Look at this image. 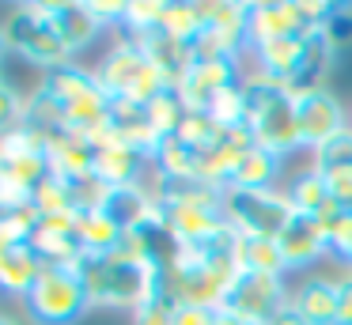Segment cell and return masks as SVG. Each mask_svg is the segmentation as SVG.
I'll list each match as a JSON object with an SVG mask.
<instances>
[{
	"label": "cell",
	"instance_id": "6da1fadb",
	"mask_svg": "<svg viewBox=\"0 0 352 325\" xmlns=\"http://www.w3.org/2000/svg\"><path fill=\"white\" fill-rule=\"evenodd\" d=\"M155 193L170 246H197L231 227L223 212V189H212L205 181H178V186H155Z\"/></svg>",
	"mask_w": 352,
	"mask_h": 325
},
{
	"label": "cell",
	"instance_id": "7a4b0ae2",
	"mask_svg": "<svg viewBox=\"0 0 352 325\" xmlns=\"http://www.w3.org/2000/svg\"><path fill=\"white\" fill-rule=\"evenodd\" d=\"M246 128L254 133V144L273 151L276 159L292 155L303 148L299 140V121H296V95L280 83L265 80L258 72H246Z\"/></svg>",
	"mask_w": 352,
	"mask_h": 325
},
{
	"label": "cell",
	"instance_id": "3957f363",
	"mask_svg": "<svg viewBox=\"0 0 352 325\" xmlns=\"http://www.w3.org/2000/svg\"><path fill=\"white\" fill-rule=\"evenodd\" d=\"M38 87L61 102L65 128H69V133L95 136L99 128L110 125V106H114V98L102 91L95 68L65 60V65H57V68H50V72L38 76Z\"/></svg>",
	"mask_w": 352,
	"mask_h": 325
},
{
	"label": "cell",
	"instance_id": "277c9868",
	"mask_svg": "<svg viewBox=\"0 0 352 325\" xmlns=\"http://www.w3.org/2000/svg\"><path fill=\"white\" fill-rule=\"evenodd\" d=\"M95 76H99L102 91H107L110 98H118V102L148 106V102H155L160 95L175 91L167 83V76L148 60V53L140 49V42L129 38V34L118 38V42L110 45L107 57H102L99 68H95Z\"/></svg>",
	"mask_w": 352,
	"mask_h": 325
},
{
	"label": "cell",
	"instance_id": "5b68a950",
	"mask_svg": "<svg viewBox=\"0 0 352 325\" xmlns=\"http://www.w3.org/2000/svg\"><path fill=\"white\" fill-rule=\"evenodd\" d=\"M23 310L34 325H72L91 310L80 265H42V276L27 291Z\"/></svg>",
	"mask_w": 352,
	"mask_h": 325
},
{
	"label": "cell",
	"instance_id": "8992f818",
	"mask_svg": "<svg viewBox=\"0 0 352 325\" xmlns=\"http://www.w3.org/2000/svg\"><path fill=\"white\" fill-rule=\"evenodd\" d=\"M4 34H8L12 53H19L23 60L38 65L42 72L72 60L69 45H65L61 30H57L54 8L50 4H19L12 8V15L4 19Z\"/></svg>",
	"mask_w": 352,
	"mask_h": 325
},
{
	"label": "cell",
	"instance_id": "52a82bcc",
	"mask_svg": "<svg viewBox=\"0 0 352 325\" xmlns=\"http://www.w3.org/2000/svg\"><path fill=\"white\" fill-rule=\"evenodd\" d=\"M223 212H228L231 231L261 234V238H276L288 227V219L296 216L284 189H228Z\"/></svg>",
	"mask_w": 352,
	"mask_h": 325
},
{
	"label": "cell",
	"instance_id": "ba28073f",
	"mask_svg": "<svg viewBox=\"0 0 352 325\" xmlns=\"http://www.w3.org/2000/svg\"><path fill=\"white\" fill-rule=\"evenodd\" d=\"M292 291L284 284V272H239L231 287L223 291L220 310L235 317H246L254 325H269V317L280 306H288Z\"/></svg>",
	"mask_w": 352,
	"mask_h": 325
},
{
	"label": "cell",
	"instance_id": "9c48e42d",
	"mask_svg": "<svg viewBox=\"0 0 352 325\" xmlns=\"http://www.w3.org/2000/svg\"><path fill=\"white\" fill-rule=\"evenodd\" d=\"M239 60H243V53H239V57H193L186 80L175 87L178 95H182L186 110L208 113V110H212V102L223 95V91L235 87V83H243L246 68L239 65Z\"/></svg>",
	"mask_w": 352,
	"mask_h": 325
},
{
	"label": "cell",
	"instance_id": "30bf717a",
	"mask_svg": "<svg viewBox=\"0 0 352 325\" xmlns=\"http://www.w3.org/2000/svg\"><path fill=\"white\" fill-rule=\"evenodd\" d=\"M296 121H299V140L303 148H318V144L333 140L337 133L349 128V110L329 87H307L296 91Z\"/></svg>",
	"mask_w": 352,
	"mask_h": 325
},
{
	"label": "cell",
	"instance_id": "8fae6325",
	"mask_svg": "<svg viewBox=\"0 0 352 325\" xmlns=\"http://www.w3.org/2000/svg\"><path fill=\"white\" fill-rule=\"evenodd\" d=\"M91 144H95V174H99L110 189L140 186V181L152 178V159H148L140 148L125 144L122 136H114L110 125L99 128V133L91 136Z\"/></svg>",
	"mask_w": 352,
	"mask_h": 325
},
{
	"label": "cell",
	"instance_id": "7c38bea8",
	"mask_svg": "<svg viewBox=\"0 0 352 325\" xmlns=\"http://www.w3.org/2000/svg\"><path fill=\"white\" fill-rule=\"evenodd\" d=\"M31 249L42 257V265H80L84 246H80V212H57V216H38L27 234Z\"/></svg>",
	"mask_w": 352,
	"mask_h": 325
},
{
	"label": "cell",
	"instance_id": "4fadbf2b",
	"mask_svg": "<svg viewBox=\"0 0 352 325\" xmlns=\"http://www.w3.org/2000/svg\"><path fill=\"white\" fill-rule=\"evenodd\" d=\"M276 249H280L284 272H303L329 254V238H326V231H322V223L314 216H299L296 212V216L288 219V227L276 234Z\"/></svg>",
	"mask_w": 352,
	"mask_h": 325
},
{
	"label": "cell",
	"instance_id": "5bb4252c",
	"mask_svg": "<svg viewBox=\"0 0 352 325\" xmlns=\"http://www.w3.org/2000/svg\"><path fill=\"white\" fill-rule=\"evenodd\" d=\"M311 166L326 178L333 201L352 208V125L344 133H337L333 140L318 144L311 155Z\"/></svg>",
	"mask_w": 352,
	"mask_h": 325
},
{
	"label": "cell",
	"instance_id": "9a60e30c",
	"mask_svg": "<svg viewBox=\"0 0 352 325\" xmlns=\"http://www.w3.org/2000/svg\"><path fill=\"white\" fill-rule=\"evenodd\" d=\"M292 306L307 325H337V276H303L292 287Z\"/></svg>",
	"mask_w": 352,
	"mask_h": 325
},
{
	"label": "cell",
	"instance_id": "2e32d148",
	"mask_svg": "<svg viewBox=\"0 0 352 325\" xmlns=\"http://www.w3.org/2000/svg\"><path fill=\"white\" fill-rule=\"evenodd\" d=\"M38 276H42V257L31 249L27 238L8 249H0V291L4 295H16L23 302Z\"/></svg>",
	"mask_w": 352,
	"mask_h": 325
},
{
	"label": "cell",
	"instance_id": "e0dca14e",
	"mask_svg": "<svg viewBox=\"0 0 352 325\" xmlns=\"http://www.w3.org/2000/svg\"><path fill=\"white\" fill-rule=\"evenodd\" d=\"M137 42H140V49L148 53V60L167 76L170 87H178V83L186 80V72H190V65H193V45L190 42H178V38L163 34V30L144 34V38H137Z\"/></svg>",
	"mask_w": 352,
	"mask_h": 325
},
{
	"label": "cell",
	"instance_id": "ac0fdd59",
	"mask_svg": "<svg viewBox=\"0 0 352 325\" xmlns=\"http://www.w3.org/2000/svg\"><path fill=\"white\" fill-rule=\"evenodd\" d=\"M284 197H288L292 212H299V216H314V219L333 204V193H329L326 178H322L314 166H303V170L292 174V178L284 181Z\"/></svg>",
	"mask_w": 352,
	"mask_h": 325
},
{
	"label": "cell",
	"instance_id": "d6986e66",
	"mask_svg": "<svg viewBox=\"0 0 352 325\" xmlns=\"http://www.w3.org/2000/svg\"><path fill=\"white\" fill-rule=\"evenodd\" d=\"M54 8V19H57V30H61L69 53H80L102 34V19L91 12V4H50Z\"/></svg>",
	"mask_w": 352,
	"mask_h": 325
},
{
	"label": "cell",
	"instance_id": "ffe728a7",
	"mask_svg": "<svg viewBox=\"0 0 352 325\" xmlns=\"http://www.w3.org/2000/svg\"><path fill=\"white\" fill-rule=\"evenodd\" d=\"M280 170H284V159H276L273 151H265V148H250L246 159L239 163L231 189H284Z\"/></svg>",
	"mask_w": 352,
	"mask_h": 325
},
{
	"label": "cell",
	"instance_id": "44dd1931",
	"mask_svg": "<svg viewBox=\"0 0 352 325\" xmlns=\"http://www.w3.org/2000/svg\"><path fill=\"white\" fill-rule=\"evenodd\" d=\"M125 231L107 216V212H80V246L84 257H107L122 246Z\"/></svg>",
	"mask_w": 352,
	"mask_h": 325
},
{
	"label": "cell",
	"instance_id": "7402d4cb",
	"mask_svg": "<svg viewBox=\"0 0 352 325\" xmlns=\"http://www.w3.org/2000/svg\"><path fill=\"white\" fill-rule=\"evenodd\" d=\"M235 265L239 272H284L276 238H261V234L235 231Z\"/></svg>",
	"mask_w": 352,
	"mask_h": 325
},
{
	"label": "cell",
	"instance_id": "603a6c76",
	"mask_svg": "<svg viewBox=\"0 0 352 325\" xmlns=\"http://www.w3.org/2000/svg\"><path fill=\"white\" fill-rule=\"evenodd\" d=\"M163 34L178 38V42H190L205 30V8L201 4H186V0H175V4L163 8Z\"/></svg>",
	"mask_w": 352,
	"mask_h": 325
},
{
	"label": "cell",
	"instance_id": "cb8c5ba5",
	"mask_svg": "<svg viewBox=\"0 0 352 325\" xmlns=\"http://www.w3.org/2000/svg\"><path fill=\"white\" fill-rule=\"evenodd\" d=\"M163 8H167V4H155V0H137V4H129L122 30H125L129 38L155 34V30L163 27Z\"/></svg>",
	"mask_w": 352,
	"mask_h": 325
},
{
	"label": "cell",
	"instance_id": "d4e9b609",
	"mask_svg": "<svg viewBox=\"0 0 352 325\" xmlns=\"http://www.w3.org/2000/svg\"><path fill=\"white\" fill-rule=\"evenodd\" d=\"M23 117H27V95L12 80H4L0 83V136L19 128Z\"/></svg>",
	"mask_w": 352,
	"mask_h": 325
},
{
	"label": "cell",
	"instance_id": "484cf974",
	"mask_svg": "<svg viewBox=\"0 0 352 325\" xmlns=\"http://www.w3.org/2000/svg\"><path fill=\"white\" fill-rule=\"evenodd\" d=\"M178 306H182V302H178L170 291H163L160 299H152L140 310H133V325H175Z\"/></svg>",
	"mask_w": 352,
	"mask_h": 325
},
{
	"label": "cell",
	"instance_id": "4316f807",
	"mask_svg": "<svg viewBox=\"0 0 352 325\" xmlns=\"http://www.w3.org/2000/svg\"><path fill=\"white\" fill-rule=\"evenodd\" d=\"M322 34L329 38V45H333V49H344V45L352 42V8L333 4V12H329V19H326V27H322Z\"/></svg>",
	"mask_w": 352,
	"mask_h": 325
},
{
	"label": "cell",
	"instance_id": "83f0119b",
	"mask_svg": "<svg viewBox=\"0 0 352 325\" xmlns=\"http://www.w3.org/2000/svg\"><path fill=\"white\" fill-rule=\"evenodd\" d=\"M337 325H352V272L337 276Z\"/></svg>",
	"mask_w": 352,
	"mask_h": 325
},
{
	"label": "cell",
	"instance_id": "f1b7e54d",
	"mask_svg": "<svg viewBox=\"0 0 352 325\" xmlns=\"http://www.w3.org/2000/svg\"><path fill=\"white\" fill-rule=\"evenodd\" d=\"M175 325H216V310H208V306H178Z\"/></svg>",
	"mask_w": 352,
	"mask_h": 325
},
{
	"label": "cell",
	"instance_id": "f546056e",
	"mask_svg": "<svg viewBox=\"0 0 352 325\" xmlns=\"http://www.w3.org/2000/svg\"><path fill=\"white\" fill-rule=\"evenodd\" d=\"M269 325H307V322L299 317V310L292 306V299H288V306H280V310H276V314L269 317Z\"/></svg>",
	"mask_w": 352,
	"mask_h": 325
},
{
	"label": "cell",
	"instance_id": "4dcf8cb0",
	"mask_svg": "<svg viewBox=\"0 0 352 325\" xmlns=\"http://www.w3.org/2000/svg\"><path fill=\"white\" fill-rule=\"evenodd\" d=\"M216 325H254V322H246V317H235V314H228V310H216Z\"/></svg>",
	"mask_w": 352,
	"mask_h": 325
},
{
	"label": "cell",
	"instance_id": "1f68e13d",
	"mask_svg": "<svg viewBox=\"0 0 352 325\" xmlns=\"http://www.w3.org/2000/svg\"><path fill=\"white\" fill-rule=\"evenodd\" d=\"M8 53H12V45H8V34H4V23H0V68H4Z\"/></svg>",
	"mask_w": 352,
	"mask_h": 325
},
{
	"label": "cell",
	"instance_id": "d6a6232c",
	"mask_svg": "<svg viewBox=\"0 0 352 325\" xmlns=\"http://www.w3.org/2000/svg\"><path fill=\"white\" fill-rule=\"evenodd\" d=\"M0 325H23V322H19V317H12L8 310H0Z\"/></svg>",
	"mask_w": 352,
	"mask_h": 325
},
{
	"label": "cell",
	"instance_id": "836d02e7",
	"mask_svg": "<svg viewBox=\"0 0 352 325\" xmlns=\"http://www.w3.org/2000/svg\"><path fill=\"white\" fill-rule=\"evenodd\" d=\"M337 261H344V269H349V272H352V246H349V249H344V254H341V257H337Z\"/></svg>",
	"mask_w": 352,
	"mask_h": 325
},
{
	"label": "cell",
	"instance_id": "e575fe53",
	"mask_svg": "<svg viewBox=\"0 0 352 325\" xmlns=\"http://www.w3.org/2000/svg\"><path fill=\"white\" fill-rule=\"evenodd\" d=\"M4 80H8V76H4V68H0V83H4Z\"/></svg>",
	"mask_w": 352,
	"mask_h": 325
},
{
	"label": "cell",
	"instance_id": "d590c367",
	"mask_svg": "<svg viewBox=\"0 0 352 325\" xmlns=\"http://www.w3.org/2000/svg\"><path fill=\"white\" fill-rule=\"evenodd\" d=\"M0 174H4V159H0Z\"/></svg>",
	"mask_w": 352,
	"mask_h": 325
},
{
	"label": "cell",
	"instance_id": "8d00e7d4",
	"mask_svg": "<svg viewBox=\"0 0 352 325\" xmlns=\"http://www.w3.org/2000/svg\"><path fill=\"white\" fill-rule=\"evenodd\" d=\"M349 125H352V110H349Z\"/></svg>",
	"mask_w": 352,
	"mask_h": 325
}]
</instances>
